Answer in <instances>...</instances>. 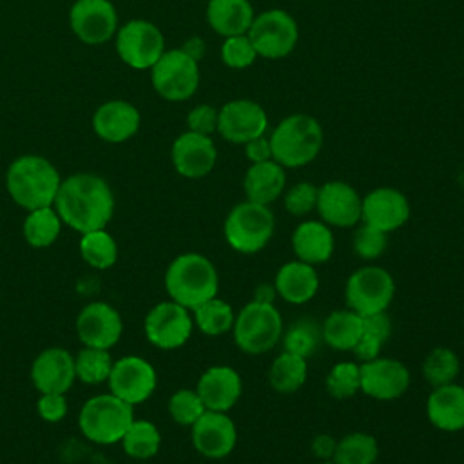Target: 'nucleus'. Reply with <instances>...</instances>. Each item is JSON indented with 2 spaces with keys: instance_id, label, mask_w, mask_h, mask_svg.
Here are the masks:
<instances>
[{
  "instance_id": "obj_1",
  "label": "nucleus",
  "mask_w": 464,
  "mask_h": 464,
  "mask_svg": "<svg viewBox=\"0 0 464 464\" xmlns=\"http://www.w3.org/2000/svg\"><path fill=\"white\" fill-rule=\"evenodd\" d=\"M63 225L85 234L105 228L114 214V194L109 183L92 172H76L62 179L53 203Z\"/></svg>"
},
{
  "instance_id": "obj_2",
  "label": "nucleus",
  "mask_w": 464,
  "mask_h": 464,
  "mask_svg": "<svg viewBox=\"0 0 464 464\" xmlns=\"http://www.w3.org/2000/svg\"><path fill=\"white\" fill-rule=\"evenodd\" d=\"M60 183L58 169L38 154L18 156L5 172V188L11 199L27 212L53 207Z\"/></svg>"
},
{
  "instance_id": "obj_3",
  "label": "nucleus",
  "mask_w": 464,
  "mask_h": 464,
  "mask_svg": "<svg viewBox=\"0 0 464 464\" xmlns=\"http://www.w3.org/2000/svg\"><path fill=\"white\" fill-rule=\"evenodd\" d=\"M268 140L274 161L285 169H299L319 156L324 143V130L315 116L294 112L272 129Z\"/></svg>"
},
{
  "instance_id": "obj_4",
  "label": "nucleus",
  "mask_w": 464,
  "mask_h": 464,
  "mask_svg": "<svg viewBox=\"0 0 464 464\" xmlns=\"http://www.w3.org/2000/svg\"><path fill=\"white\" fill-rule=\"evenodd\" d=\"M165 290L172 301L192 312L218 295L219 276L207 256L185 252L176 256L167 266Z\"/></svg>"
},
{
  "instance_id": "obj_5",
  "label": "nucleus",
  "mask_w": 464,
  "mask_h": 464,
  "mask_svg": "<svg viewBox=\"0 0 464 464\" xmlns=\"http://www.w3.org/2000/svg\"><path fill=\"white\" fill-rule=\"evenodd\" d=\"M276 230V218L270 207L248 199L234 205L225 218L223 236L228 246L239 254H257Z\"/></svg>"
},
{
  "instance_id": "obj_6",
  "label": "nucleus",
  "mask_w": 464,
  "mask_h": 464,
  "mask_svg": "<svg viewBox=\"0 0 464 464\" xmlns=\"http://www.w3.org/2000/svg\"><path fill=\"white\" fill-rule=\"evenodd\" d=\"M132 420L134 406L111 392L87 399L78 415L80 431L96 444L120 442Z\"/></svg>"
},
{
  "instance_id": "obj_7",
  "label": "nucleus",
  "mask_w": 464,
  "mask_h": 464,
  "mask_svg": "<svg viewBox=\"0 0 464 464\" xmlns=\"http://www.w3.org/2000/svg\"><path fill=\"white\" fill-rule=\"evenodd\" d=\"M283 330V317L276 304L250 301L236 314L232 335L241 352L261 355L281 343Z\"/></svg>"
},
{
  "instance_id": "obj_8",
  "label": "nucleus",
  "mask_w": 464,
  "mask_h": 464,
  "mask_svg": "<svg viewBox=\"0 0 464 464\" xmlns=\"http://www.w3.org/2000/svg\"><path fill=\"white\" fill-rule=\"evenodd\" d=\"M395 295L393 276L379 265H364L350 274L344 285L346 308L361 317L386 312Z\"/></svg>"
},
{
  "instance_id": "obj_9",
  "label": "nucleus",
  "mask_w": 464,
  "mask_h": 464,
  "mask_svg": "<svg viewBox=\"0 0 464 464\" xmlns=\"http://www.w3.org/2000/svg\"><path fill=\"white\" fill-rule=\"evenodd\" d=\"M150 83L167 102H185L199 87V62L190 58L181 47L165 49L150 67Z\"/></svg>"
},
{
  "instance_id": "obj_10",
  "label": "nucleus",
  "mask_w": 464,
  "mask_h": 464,
  "mask_svg": "<svg viewBox=\"0 0 464 464\" xmlns=\"http://www.w3.org/2000/svg\"><path fill=\"white\" fill-rule=\"evenodd\" d=\"M257 56L281 60L288 56L299 42V25L285 9H266L257 13L246 33Z\"/></svg>"
},
{
  "instance_id": "obj_11",
  "label": "nucleus",
  "mask_w": 464,
  "mask_h": 464,
  "mask_svg": "<svg viewBox=\"0 0 464 464\" xmlns=\"http://www.w3.org/2000/svg\"><path fill=\"white\" fill-rule=\"evenodd\" d=\"M116 53L123 63L132 69H150L165 53V36L161 29L143 18H134L118 27Z\"/></svg>"
},
{
  "instance_id": "obj_12",
  "label": "nucleus",
  "mask_w": 464,
  "mask_h": 464,
  "mask_svg": "<svg viewBox=\"0 0 464 464\" xmlns=\"http://www.w3.org/2000/svg\"><path fill=\"white\" fill-rule=\"evenodd\" d=\"M192 330V312L172 299L154 304L143 321L147 341L160 350H176L183 346L190 339Z\"/></svg>"
},
{
  "instance_id": "obj_13",
  "label": "nucleus",
  "mask_w": 464,
  "mask_h": 464,
  "mask_svg": "<svg viewBox=\"0 0 464 464\" xmlns=\"http://www.w3.org/2000/svg\"><path fill=\"white\" fill-rule=\"evenodd\" d=\"M268 114L265 107L250 98H236L219 107L218 134L234 145H245L246 141L266 134Z\"/></svg>"
},
{
  "instance_id": "obj_14",
  "label": "nucleus",
  "mask_w": 464,
  "mask_h": 464,
  "mask_svg": "<svg viewBox=\"0 0 464 464\" xmlns=\"http://www.w3.org/2000/svg\"><path fill=\"white\" fill-rule=\"evenodd\" d=\"M109 392L130 406L145 402L156 390L158 375L154 366L140 355H125L112 362L107 379Z\"/></svg>"
},
{
  "instance_id": "obj_15",
  "label": "nucleus",
  "mask_w": 464,
  "mask_h": 464,
  "mask_svg": "<svg viewBox=\"0 0 464 464\" xmlns=\"http://www.w3.org/2000/svg\"><path fill=\"white\" fill-rule=\"evenodd\" d=\"M69 25L87 45L109 42L118 31V11L109 0H76L69 11Z\"/></svg>"
},
{
  "instance_id": "obj_16",
  "label": "nucleus",
  "mask_w": 464,
  "mask_h": 464,
  "mask_svg": "<svg viewBox=\"0 0 464 464\" xmlns=\"http://www.w3.org/2000/svg\"><path fill=\"white\" fill-rule=\"evenodd\" d=\"M362 196L346 181L330 179L317 187L315 212L328 227L352 228L361 223Z\"/></svg>"
},
{
  "instance_id": "obj_17",
  "label": "nucleus",
  "mask_w": 464,
  "mask_h": 464,
  "mask_svg": "<svg viewBox=\"0 0 464 464\" xmlns=\"http://www.w3.org/2000/svg\"><path fill=\"white\" fill-rule=\"evenodd\" d=\"M361 392L375 401H395L410 388V370L392 357H375L361 362Z\"/></svg>"
},
{
  "instance_id": "obj_18",
  "label": "nucleus",
  "mask_w": 464,
  "mask_h": 464,
  "mask_svg": "<svg viewBox=\"0 0 464 464\" xmlns=\"http://www.w3.org/2000/svg\"><path fill=\"white\" fill-rule=\"evenodd\" d=\"M190 440L194 450L210 460L228 457L237 444V428L227 411L207 410L192 426Z\"/></svg>"
},
{
  "instance_id": "obj_19",
  "label": "nucleus",
  "mask_w": 464,
  "mask_h": 464,
  "mask_svg": "<svg viewBox=\"0 0 464 464\" xmlns=\"http://www.w3.org/2000/svg\"><path fill=\"white\" fill-rule=\"evenodd\" d=\"M411 207L404 192L393 187H377L362 196L361 223L384 234L399 230L410 219Z\"/></svg>"
},
{
  "instance_id": "obj_20",
  "label": "nucleus",
  "mask_w": 464,
  "mask_h": 464,
  "mask_svg": "<svg viewBox=\"0 0 464 464\" xmlns=\"http://www.w3.org/2000/svg\"><path fill=\"white\" fill-rule=\"evenodd\" d=\"M170 160L179 176L199 179L208 176L216 167L218 149L210 136L185 130L172 141Z\"/></svg>"
},
{
  "instance_id": "obj_21",
  "label": "nucleus",
  "mask_w": 464,
  "mask_h": 464,
  "mask_svg": "<svg viewBox=\"0 0 464 464\" xmlns=\"http://www.w3.org/2000/svg\"><path fill=\"white\" fill-rule=\"evenodd\" d=\"M123 332L120 312L103 301H94L83 306L76 317V334L83 346L112 348Z\"/></svg>"
},
{
  "instance_id": "obj_22",
  "label": "nucleus",
  "mask_w": 464,
  "mask_h": 464,
  "mask_svg": "<svg viewBox=\"0 0 464 464\" xmlns=\"http://www.w3.org/2000/svg\"><path fill=\"white\" fill-rule=\"evenodd\" d=\"M31 381L40 393H67L76 381L74 355L54 346L40 352L31 364Z\"/></svg>"
},
{
  "instance_id": "obj_23",
  "label": "nucleus",
  "mask_w": 464,
  "mask_h": 464,
  "mask_svg": "<svg viewBox=\"0 0 464 464\" xmlns=\"http://www.w3.org/2000/svg\"><path fill=\"white\" fill-rule=\"evenodd\" d=\"M196 392L207 410L228 411L243 393V381L237 370L228 364L208 366L198 379Z\"/></svg>"
},
{
  "instance_id": "obj_24",
  "label": "nucleus",
  "mask_w": 464,
  "mask_h": 464,
  "mask_svg": "<svg viewBox=\"0 0 464 464\" xmlns=\"http://www.w3.org/2000/svg\"><path fill=\"white\" fill-rule=\"evenodd\" d=\"M140 123V111L125 100H109L92 114V130L107 143H121L130 140L138 132Z\"/></svg>"
},
{
  "instance_id": "obj_25",
  "label": "nucleus",
  "mask_w": 464,
  "mask_h": 464,
  "mask_svg": "<svg viewBox=\"0 0 464 464\" xmlns=\"http://www.w3.org/2000/svg\"><path fill=\"white\" fill-rule=\"evenodd\" d=\"M290 245L295 259L314 266L326 263L335 248L332 227L321 219H306L299 223L292 232Z\"/></svg>"
},
{
  "instance_id": "obj_26",
  "label": "nucleus",
  "mask_w": 464,
  "mask_h": 464,
  "mask_svg": "<svg viewBox=\"0 0 464 464\" xmlns=\"http://www.w3.org/2000/svg\"><path fill=\"white\" fill-rule=\"evenodd\" d=\"M426 415L440 431L455 433L464 430V386L450 382L433 388L426 401Z\"/></svg>"
},
{
  "instance_id": "obj_27",
  "label": "nucleus",
  "mask_w": 464,
  "mask_h": 464,
  "mask_svg": "<svg viewBox=\"0 0 464 464\" xmlns=\"http://www.w3.org/2000/svg\"><path fill=\"white\" fill-rule=\"evenodd\" d=\"M274 285L283 301L290 304H306L319 290V276L314 265L294 259L279 266Z\"/></svg>"
},
{
  "instance_id": "obj_28",
  "label": "nucleus",
  "mask_w": 464,
  "mask_h": 464,
  "mask_svg": "<svg viewBox=\"0 0 464 464\" xmlns=\"http://www.w3.org/2000/svg\"><path fill=\"white\" fill-rule=\"evenodd\" d=\"M286 188L285 167L274 160L250 163L243 178V190L248 201L270 207Z\"/></svg>"
},
{
  "instance_id": "obj_29",
  "label": "nucleus",
  "mask_w": 464,
  "mask_h": 464,
  "mask_svg": "<svg viewBox=\"0 0 464 464\" xmlns=\"http://www.w3.org/2000/svg\"><path fill=\"white\" fill-rule=\"evenodd\" d=\"M205 16L210 29L227 38L246 34L256 13L250 0H208Z\"/></svg>"
},
{
  "instance_id": "obj_30",
  "label": "nucleus",
  "mask_w": 464,
  "mask_h": 464,
  "mask_svg": "<svg viewBox=\"0 0 464 464\" xmlns=\"http://www.w3.org/2000/svg\"><path fill=\"white\" fill-rule=\"evenodd\" d=\"M362 334V317L350 308L334 310L321 324V337L332 350L352 352Z\"/></svg>"
},
{
  "instance_id": "obj_31",
  "label": "nucleus",
  "mask_w": 464,
  "mask_h": 464,
  "mask_svg": "<svg viewBox=\"0 0 464 464\" xmlns=\"http://www.w3.org/2000/svg\"><path fill=\"white\" fill-rule=\"evenodd\" d=\"M308 377V359L281 352L270 364L268 370V384L277 393H294L297 392Z\"/></svg>"
},
{
  "instance_id": "obj_32",
  "label": "nucleus",
  "mask_w": 464,
  "mask_h": 464,
  "mask_svg": "<svg viewBox=\"0 0 464 464\" xmlns=\"http://www.w3.org/2000/svg\"><path fill=\"white\" fill-rule=\"evenodd\" d=\"M62 225L63 223H62L58 212L54 210V207L29 210L24 219V225H22L24 239L27 241V245H31L34 248L51 246L58 239V236L62 232Z\"/></svg>"
},
{
  "instance_id": "obj_33",
  "label": "nucleus",
  "mask_w": 464,
  "mask_h": 464,
  "mask_svg": "<svg viewBox=\"0 0 464 464\" xmlns=\"http://www.w3.org/2000/svg\"><path fill=\"white\" fill-rule=\"evenodd\" d=\"M192 319L194 326L205 335L218 337L227 332H232L234 321H236V312L230 306V303L219 299L218 295L205 301L198 308L192 310Z\"/></svg>"
},
{
  "instance_id": "obj_34",
  "label": "nucleus",
  "mask_w": 464,
  "mask_h": 464,
  "mask_svg": "<svg viewBox=\"0 0 464 464\" xmlns=\"http://www.w3.org/2000/svg\"><path fill=\"white\" fill-rule=\"evenodd\" d=\"M120 442L129 457L136 460H147L160 451L161 433L154 422L134 419Z\"/></svg>"
},
{
  "instance_id": "obj_35",
  "label": "nucleus",
  "mask_w": 464,
  "mask_h": 464,
  "mask_svg": "<svg viewBox=\"0 0 464 464\" xmlns=\"http://www.w3.org/2000/svg\"><path fill=\"white\" fill-rule=\"evenodd\" d=\"M78 248H80L82 259L89 266L98 268V270L111 268L118 259L116 239L105 228L82 234Z\"/></svg>"
},
{
  "instance_id": "obj_36",
  "label": "nucleus",
  "mask_w": 464,
  "mask_h": 464,
  "mask_svg": "<svg viewBox=\"0 0 464 464\" xmlns=\"http://www.w3.org/2000/svg\"><path fill=\"white\" fill-rule=\"evenodd\" d=\"M379 457L377 439L366 431H353L337 440L335 464H375Z\"/></svg>"
},
{
  "instance_id": "obj_37",
  "label": "nucleus",
  "mask_w": 464,
  "mask_h": 464,
  "mask_svg": "<svg viewBox=\"0 0 464 464\" xmlns=\"http://www.w3.org/2000/svg\"><path fill=\"white\" fill-rule=\"evenodd\" d=\"M420 372L431 388L455 382L460 373L459 355L451 348L437 346L424 357Z\"/></svg>"
},
{
  "instance_id": "obj_38",
  "label": "nucleus",
  "mask_w": 464,
  "mask_h": 464,
  "mask_svg": "<svg viewBox=\"0 0 464 464\" xmlns=\"http://www.w3.org/2000/svg\"><path fill=\"white\" fill-rule=\"evenodd\" d=\"M112 357L105 348L83 346L74 355V372L76 379L85 384H100L109 379L112 370Z\"/></svg>"
},
{
  "instance_id": "obj_39",
  "label": "nucleus",
  "mask_w": 464,
  "mask_h": 464,
  "mask_svg": "<svg viewBox=\"0 0 464 464\" xmlns=\"http://www.w3.org/2000/svg\"><path fill=\"white\" fill-rule=\"evenodd\" d=\"M323 341L321 324L312 319H297L283 330V350L308 359Z\"/></svg>"
},
{
  "instance_id": "obj_40",
  "label": "nucleus",
  "mask_w": 464,
  "mask_h": 464,
  "mask_svg": "<svg viewBox=\"0 0 464 464\" xmlns=\"http://www.w3.org/2000/svg\"><path fill=\"white\" fill-rule=\"evenodd\" d=\"M326 393L337 401H344L361 392V370L353 361L335 362L324 379Z\"/></svg>"
},
{
  "instance_id": "obj_41",
  "label": "nucleus",
  "mask_w": 464,
  "mask_h": 464,
  "mask_svg": "<svg viewBox=\"0 0 464 464\" xmlns=\"http://www.w3.org/2000/svg\"><path fill=\"white\" fill-rule=\"evenodd\" d=\"M167 410H169L170 419L176 424L188 426V428L207 411V408H205L201 397L198 395L196 388L194 390L181 388V390L174 392L169 399Z\"/></svg>"
},
{
  "instance_id": "obj_42",
  "label": "nucleus",
  "mask_w": 464,
  "mask_h": 464,
  "mask_svg": "<svg viewBox=\"0 0 464 464\" xmlns=\"http://www.w3.org/2000/svg\"><path fill=\"white\" fill-rule=\"evenodd\" d=\"M219 56L230 69H246L259 58L246 34L227 36L219 47Z\"/></svg>"
},
{
  "instance_id": "obj_43",
  "label": "nucleus",
  "mask_w": 464,
  "mask_h": 464,
  "mask_svg": "<svg viewBox=\"0 0 464 464\" xmlns=\"http://www.w3.org/2000/svg\"><path fill=\"white\" fill-rule=\"evenodd\" d=\"M317 185L310 181H299L283 192L285 210L294 218H304L315 210Z\"/></svg>"
},
{
  "instance_id": "obj_44",
  "label": "nucleus",
  "mask_w": 464,
  "mask_h": 464,
  "mask_svg": "<svg viewBox=\"0 0 464 464\" xmlns=\"http://www.w3.org/2000/svg\"><path fill=\"white\" fill-rule=\"evenodd\" d=\"M388 246V234L361 223L353 232V252L364 261L379 259Z\"/></svg>"
},
{
  "instance_id": "obj_45",
  "label": "nucleus",
  "mask_w": 464,
  "mask_h": 464,
  "mask_svg": "<svg viewBox=\"0 0 464 464\" xmlns=\"http://www.w3.org/2000/svg\"><path fill=\"white\" fill-rule=\"evenodd\" d=\"M218 114H219V109L208 103H199L188 111L187 127L192 132L212 136L214 132H218Z\"/></svg>"
},
{
  "instance_id": "obj_46",
  "label": "nucleus",
  "mask_w": 464,
  "mask_h": 464,
  "mask_svg": "<svg viewBox=\"0 0 464 464\" xmlns=\"http://www.w3.org/2000/svg\"><path fill=\"white\" fill-rule=\"evenodd\" d=\"M36 411L44 420L58 422L67 415V399L63 393H40Z\"/></svg>"
},
{
  "instance_id": "obj_47",
  "label": "nucleus",
  "mask_w": 464,
  "mask_h": 464,
  "mask_svg": "<svg viewBox=\"0 0 464 464\" xmlns=\"http://www.w3.org/2000/svg\"><path fill=\"white\" fill-rule=\"evenodd\" d=\"M382 346H384V341H381V339H377V337H373V335L362 332L361 337H359V341H357V344L353 346L352 352H353V355H355L361 362H366V361H372V359L379 357Z\"/></svg>"
},
{
  "instance_id": "obj_48",
  "label": "nucleus",
  "mask_w": 464,
  "mask_h": 464,
  "mask_svg": "<svg viewBox=\"0 0 464 464\" xmlns=\"http://www.w3.org/2000/svg\"><path fill=\"white\" fill-rule=\"evenodd\" d=\"M243 147H245V156L250 163H261V161L272 160V147L266 134L246 141Z\"/></svg>"
},
{
  "instance_id": "obj_49",
  "label": "nucleus",
  "mask_w": 464,
  "mask_h": 464,
  "mask_svg": "<svg viewBox=\"0 0 464 464\" xmlns=\"http://www.w3.org/2000/svg\"><path fill=\"white\" fill-rule=\"evenodd\" d=\"M335 446H337V440L332 435L319 433L312 439L310 450L317 460H332L334 453H335Z\"/></svg>"
},
{
  "instance_id": "obj_50",
  "label": "nucleus",
  "mask_w": 464,
  "mask_h": 464,
  "mask_svg": "<svg viewBox=\"0 0 464 464\" xmlns=\"http://www.w3.org/2000/svg\"><path fill=\"white\" fill-rule=\"evenodd\" d=\"M277 297H279V295H277V290H276V285H274V283H259V285L254 288V297H252V301L274 304Z\"/></svg>"
},
{
  "instance_id": "obj_51",
  "label": "nucleus",
  "mask_w": 464,
  "mask_h": 464,
  "mask_svg": "<svg viewBox=\"0 0 464 464\" xmlns=\"http://www.w3.org/2000/svg\"><path fill=\"white\" fill-rule=\"evenodd\" d=\"M190 58H194L196 62H199L201 58H203V54H205V42H203V38H199V36H192V38H188L185 44H183V47H181Z\"/></svg>"
},
{
  "instance_id": "obj_52",
  "label": "nucleus",
  "mask_w": 464,
  "mask_h": 464,
  "mask_svg": "<svg viewBox=\"0 0 464 464\" xmlns=\"http://www.w3.org/2000/svg\"><path fill=\"white\" fill-rule=\"evenodd\" d=\"M317 464H335V462L334 460H319Z\"/></svg>"
}]
</instances>
